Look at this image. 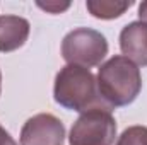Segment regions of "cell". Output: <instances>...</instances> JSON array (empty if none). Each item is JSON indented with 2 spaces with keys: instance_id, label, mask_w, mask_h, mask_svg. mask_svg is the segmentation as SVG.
<instances>
[{
  "instance_id": "cell-11",
  "label": "cell",
  "mask_w": 147,
  "mask_h": 145,
  "mask_svg": "<svg viewBox=\"0 0 147 145\" xmlns=\"http://www.w3.org/2000/svg\"><path fill=\"white\" fill-rule=\"evenodd\" d=\"M0 145H17V142L10 137V133L0 125Z\"/></svg>"
},
{
  "instance_id": "cell-7",
  "label": "cell",
  "mask_w": 147,
  "mask_h": 145,
  "mask_svg": "<svg viewBox=\"0 0 147 145\" xmlns=\"http://www.w3.org/2000/svg\"><path fill=\"white\" fill-rule=\"evenodd\" d=\"M29 21L19 15L0 17V53H10L24 46L29 38Z\"/></svg>"
},
{
  "instance_id": "cell-13",
  "label": "cell",
  "mask_w": 147,
  "mask_h": 145,
  "mask_svg": "<svg viewBox=\"0 0 147 145\" xmlns=\"http://www.w3.org/2000/svg\"><path fill=\"white\" fill-rule=\"evenodd\" d=\"M0 92H2V72H0Z\"/></svg>"
},
{
  "instance_id": "cell-5",
  "label": "cell",
  "mask_w": 147,
  "mask_h": 145,
  "mask_svg": "<svg viewBox=\"0 0 147 145\" xmlns=\"http://www.w3.org/2000/svg\"><path fill=\"white\" fill-rule=\"evenodd\" d=\"M63 140L65 126L50 113L31 116L21 128V145H63Z\"/></svg>"
},
{
  "instance_id": "cell-4",
  "label": "cell",
  "mask_w": 147,
  "mask_h": 145,
  "mask_svg": "<svg viewBox=\"0 0 147 145\" xmlns=\"http://www.w3.org/2000/svg\"><path fill=\"white\" fill-rule=\"evenodd\" d=\"M116 137V119L110 108H92L82 113L70 128V145H111Z\"/></svg>"
},
{
  "instance_id": "cell-2",
  "label": "cell",
  "mask_w": 147,
  "mask_h": 145,
  "mask_svg": "<svg viewBox=\"0 0 147 145\" xmlns=\"http://www.w3.org/2000/svg\"><path fill=\"white\" fill-rule=\"evenodd\" d=\"M53 99L62 108L77 113H86L92 108H108L103 106L96 77L89 68L79 65H65L55 75Z\"/></svg>"
},
{
  "instance_id": "cell-3",
  "label": "cell",
  "mask_w": 147,
  "mask_h": 145,
  "mask_svg": "<svg viewBox=\"0 0 147 145\" xmlns=\"http://www.w3.org/2000/svg\"><path fill=\"white\" fill-rule=\"evenodd\" d=\"M108 41L105 34L91 28H77L67 33L62 41V56L69 65L84 68L101 65L108 55Z\"/></svg>"
},
{
  "instance_id": "cell-6",
  "label": "cell",
  "mask_w": 147,
  "mask_h": 145,
  "mask_svg": "<svg viewBox=\"0 0 147 145\" xmlns=\"http://www.w3.org/2000/svg\"><path fill=\"white\" fill-rule=\"evenodd\" d=\"M120 50L135 65L147 67V22L134 21L120 33Z\"/></svg>"
},
{
  "instance_id": "cell-12",
  "label": "cell",
  "mask_w": 147,
  "mask_h": 145,
  "mask_svg": "<svg viewBox=\"0 0 147 145\" xmlns=\"http://www.w3.org/2000/svg\"><path fill=\"white\" fill-rule=\"evenodd\" d=\"M139 17H140V21L147 22V2L139 5Z\"/></svg>"
},
{
  "instance_id": "cell-9",
  "label": "cell",
  "mask_w": 147,
  "mask_h": 145,
  "mask_svg": "<svg viewBox=\"0 0 147 145\" xmlns=\"http://www.w3.org/2000/svg\"><path fill=\"white\" fill-rule=\"evenodd\" d=\"M115 145H147V126L135 125L125 128Z\"/></svg>"
},
{
  "instance_id": "cell-8",
  "label": "cell",
  "mask_w": 147,
  "mask_h": 145,
  "mask_svg": "<svg viewBox=\"0 0 147 145\" xmlns=\"http://www.w3.org/2000/svg\"><path fill=\"white\" fill-rule=\"evenodd\" d=\"M132 5H134L132 0H128V2H120V0H87L86 2V9L89 10V14L92 17L103 19V21H111V19H116V17L123 15Z\"/></svg>"
},
{
  "instance_id": "cell-10",
  "label": "cell",
  "mask_w": 147,
  "mask_h": 145,
  "mask_svg": "<svg viewBox=\"0 0 147 145\" xmlns=\"http://www.w3.org/2000/svg\"><path fill=\"white\" fill-rule=\"evenodd\" d=\"M36 5L39 9L50 12V14H60L63 10H67L70 7V2H36Z\"/></svg>"
},
{
  "instance_id": "cell-1",
  "label": "cell",
  "mask_w": 147,
  "mask_h": 145,
  "mask_svg": "<svg viewBox=\"0 0 147 145\" xmlns=\"http://www.w3.org/2000/svg\"><path fill=\"white\" fill-rule=\"evenodd\" d=\"M98 91L108 108H123L132 104L142 91L139 67L123 55L111 56L98 70Z\"/></svg>"
}]
</instances>
